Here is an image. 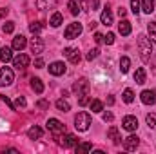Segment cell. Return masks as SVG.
<instances>
[{
	"label": "cell",
	"mask_w": 156,
	"mask_h": 154,
	"mask_svg": "<svg viewBox=\"0 0 156 154\" xmlns=\"http://www.w3.org/2000/svg\"><path fill=\"white\" fill-rule=\"evenodd\" d=\"M80 33H82V24H80V22H73V24H69V26L66 27L64 37L67 40H75V38H78Z\"/></svg>",
	"instance_id": "4"
},
{
	"label": "cell",
	"mask_w": 156,
	"mask_h": 154,
	"mask_svg": "<svg viewBox=\"0 0 156 154\" xmlns=\"http://www.w3.org/2000/svg\"><path fill=\"white\" fill-rule=\"evenodd\" d=\"M13 65H15L16 69H26V67L29 65V56L24 54V53H20L18 56L13 58Z\"/></svg>",
	"instance_id": "9"
},
{
	"label": "cell",
	"mask_w": 156,
	"mask_h": 154,
	"mask_svg": "<svg viewBox=\"0 0 156 154\" xmlns=\"http://www.w3.org/2000/svg\"><path fill=\"white\" fill-rule=\"evenodd\" d=\"M131 7H133V13H134V15L140 13V4H138V0H131Z\"/></svg>",
	"instance_id": "39"
},
{
	"label": "cell",
	"mask_w": 156,
	"mask_h": 154,
	"mask_svg": "<svg viewBox=\"0 0 156 154\" xmlns=\"http://www.w3.org/2000/svg\"><path fill=\"white\" fill-rule=\"evenodd\" d=\"M47 131H49L55 138H58V136H62V134L66 132V125H64L62 121H58L56 118H49V120H47Z\"/></svg>",
	"instance_id": "2"
},
{
	"label": "cell",
	"mask_w": 156,
	"mask_h": 154,
	"mask_svg": "<svg viewBox=\"0 0 156 154\" xmlns=\"http://www.w3.org/2000/svg\"><path fill=\"white\" fill-rule=\"evenodd\" d=\"M138 51H140V58L147 64L151 60V54H153V45H151V40L145 35H138Z\"/></svg>",
	"instance_id": "1"
},
{
	"label": "cell",
	"mask_w": 156,
	"mask_h": 154,
	"mask_svg": "<svg viewBox=\"0 0 156 154\" xmlns=\"http://www.w3.org/2000/svg\"><path fill=\"white\" fill-rule=\"evenodd\" d=\"M31 89L37 93V94H42L44 93V83L40 78H31Z\"/></svg>",
	"instance_id": "22"
},
{
	"label": "cell",
	"mask_w": 156,
	"mask_h": 154,
	"mask_svg": "<svg viewBox=\"0 0 156 154\" xmlns=\"http://www.w3.org/2000/svg\"><path fill=\"white\" fill-rule=\"evenodd\" d=\"M13 105H15V109H20V107H26V105H27V102H26V98H24V96H18V98L15 100V103H13Z\"/></svg>",
	"instance_id": "35"
},
{
	"label": "cell",
	"mask_w": 156,
	"mask_h": 154,
	"mask_svg": "<svg viewBox=\"0 0 156 154\" xmlns=\"http://www.w3.org/2000/svg\"><path fill=\"white\" fill-rule=\"evenodd\" d=\"M129 67H131V60L127 56H122V60H120V71L125 75V73H129Z\"/></svg>",
	"instance_id": "26"
},
{
	"label": "cell",
	"mask_w": 156,
	"mask_h": 154,
	"mask_svg": "<svg viewBox=\"0 0 156 154\" xmlns=\"http://www.w3.org/2000/svg\"><path fill=\"white\" fill-rule=\"evenodd\" d=\"M13 80H15V75H13L11 67H2V69H0V85H2V87H4V85H11Z\"/></svg>",
	"instance_id": "6"
},
{
	"label": "cell",
	"mask_w": 156,
	"mask_h": 154,
	"mask_svg": "<svg viewBox=\"0 0 156 154\" xmlns=\"http://www.w3.org/2000/svg\"><path fill=\"white\" fill-rule=\"evenodd\" d=\"M0 60H2L4 64H7V62H11V60H13L11 47H2V49H0Z\"/></svg>",
	"instance_id": "21"
},
{
	"label": "cell",
	"mask_w": 156,
	"mask_h": 154,
	"mask_svg": "<svg viewBox=\"0 0 156 154\" xmlns=\"http://www.w3.org/2000/svg\"><path fill=\"white\" fill-rule=\"evenodd\" d=\"M94 42H96V44H102V42H104V35H100V33H94Z\"/></svg>",
	"instance_id": "45"
},
{
	"label": "cell",
	"mask_w": 156,
	"mask_h": 154,
	"mask_svg": "<svg viewBox=\"0 0 156 154\" xmlns=\"http://www.w3.org/2000/svg\"><path fill=\"white\" fill-rule=\"evenodd\" d=\"M13 29H15V22H5L2 26V31L4 33H13Z\"/></svg>",
	"instance_id": "36"
},
{
	"label": "cell",
	"mask_w": 156,
	"mask_h": 154,
	"mask_svg": "<svg viewBox=\"0 0 156 154\" xmlns=\"http://www.w3.org/2000/svg\"><path fill=\"white\" fill-rule=\"evenodd\" d=\"M102 118H104V121H113V120H115V116L111 114V113H104Z\"/></svg>",
	"instance_id": "44"
},
{
	"label": "cell",
	"mask_w": 156,
	"mask_h": 154,
	"mask_svg": "<svg viewBox=\"0 0 156 154\" xmlns=\"http://www.w3.org/2000/svg\"><path fill=\"white\" fill-rule=\"evenodd\" d=\"M138 143H140V140H138V136H127L125 140H123V149L125 151H136V147H138Z\"/></svg>",
	"instance_id": "11"
},
{
	"label": "cell",
	"mask_w": 156,
	"mask_h": 154,
	"mask_svg": "<svg viewBox=\"0 0 156 154\" xmlns=\"http://www.w3.org/2000/svg\"><path fill=\"white\" fill-rule=\"evenodd\" d=\"M140 98H142V103L153 105V103L156 102V91H153V89H145V91L140 94Z\"/></svg>",
	"instance_id": "10"
},
{
	"label": "cell",
	"mask_w": 156,
	"mask_h": 154,
	"mask_svg": "<svg viewBox=\"0 0 156 154\" xmlns=\"http://www.w3.org/2000/svg\"><path fill=\"white\" fill-rule=\"evenodd\" d=\"M145 78H147L145 69H144V67H138L136 73H134V82H136L138 85H144V83H145Z\"/></svg>",
	"instance_id": "19"
},
{
	"label": "cell",
	"mask_w": 156,
	"mask_h": 154,
	"mask_svg": "<svg viewBox=\"0 0 156 154\" xmlns=\"http://www.w3.org/2000/svg\"><path fill=\"white\" fill-rule=\"evenodd\" d=\"M145 121H147V125H149V127L156 129V113H153V114H147V116H145Z\"/></svg>",
	"instance_id": "34"
},
{
	"label": "cell",
	"mask_w": 156,
	"mask_h": 154,
	"mask_svg": "<svg viewBox=\"0 0 156 154\" xmlns=\"http://www.w3.org/2000/svg\"><path fill=\"white\" fill-rule=\"evenodd\" d=\"M89 80L87 78H80L76 83L73 85V91H75V94L76 96H83V94H89Z\"/></svg>",
	"instance_id": "5"
},
{
	"label": "cell",
	"mask_w": 156,
	"mask_h": 154,
	"mask_svg": "<svg viewBox=\"0 0 156 154\" xmlns=\"http://www.w3.org/2000/svg\"><path fill=\"white\" fill-rule=\"evenodd\" d=\"M67 5H69V11H71V15H75V16H76L78 13H80V5H78L75 0H69V2H67Z\"/></svg>",
	"instance_id": "33"
},
{
	"label": "cell",
	"mask_w": 156,
	"mask_h": 154,
	"mask_svg": "<svg viewBox=\"0 0 156 154\" xmlns=\"http://www.w3.org/2000/svg\"><path fill=\"white\" fill-rule=\"evenodd\" d=\"M100 20H102V24H104V26H107V27H109V26H113V13H111L109 5H105V7H104Z\"/></svg>",
	"instance_id": "14"
},
{
	"label": "cell",
	"mask_w": 156,
	"mask_h": 154,
	"mask_svg": "<svg viewBox=\"0 0 156 154\" xmlns=\"http://www.w3.org/2000/svg\"><path fill=\"white\" fill-rule=\"evenodd\" d=\"M98 53H100V51H98V49H91V51H89V53H87V54H85V58H87V60H89V62H91V60H94V58H96V56H98Z\"/></svg>",
	"instance_id": "37"
},
{
	"label": "cell",
	"mask_w": 156,
	"mask_h": 154,
	"mask_svg": "<svg viewBox=\"0 0 156 154\" xmlns=\"http://www.w3.org/2000/svg\"><path fill=\"white\" fill-rule=\"evenodd\" d=\"M102 109H104V103H102L100 100H93V102H91V111H93V113H100Z\"/></svg>",
	"instance_id": "32"
},
{
	"label": "cell",
	"mask_w": 156,
	"mask_h": 154,
	"mask_svg": "<svg viewBox=\"0 0 156 154\" xmlns=\"http://www.w3.org/2000/svg\"><path fill=\"white\" fill-rule=\"evenodd\" d=\"M64 54H66V58L71 62V64H80V60H82V56H80V51L75 49V47H66L64 49Z\"/></svg>",
	"instance_id": "7"
},
{
	"label": "cell",
	"mask_w": 156,
	"mask_h": 154,
	"mask_svg": "<svg viewBox=\"0 0 156 154\" xmlns=\"http://www.w3.org/2000/svg\"><path fill=\"white\" fill-rule=\"evenodd\" d=\"M0 98H2V102H4L5 105H9V107H11V111H15V105L11 103V100H9L7 96H4V94H0Z\"/></svg>",
	"instance_id": "41"
},
{
	"label": "cell",
	"mask_w": 156,
	"mask_h": 154,
	"mask_svg": "<svg viewBox=\"0 0 156 154\" xmlns=\"http://www.w3.org/2000/svg\"><path fill=\"white\" fill-rule=\"evenodd\" d=\"M44 27H45V26H44V22H33V24H29V31H31L33 35L40 33Z\"/></svg>",
	"instance_id": "28"
},
{
	"label": "cell",
	"mask_w": 156,
	"mask_h": 154,
	"mask_svg": "<svg viewBox=\"0 0 156 154\" xmlns=\"http://www.w3.org/2000/svg\"><path fill=\"white\" fill-rule=\"evenodd\" d=\"M131 22L129 20H122L120 24H118V31H120V35H123V37H127V35H131Z\"/></svg>",
	"instance_id": "18"
},
{
	"label": "cell",
	"mask_w": 156,
	"mask_h": 154,
	"mask_svg": "<svg viewBox=\"0 0 156 154\" xmlns=\"http://www.w3.org/2000/svg\"><path fill=\"white\" fill-rule=\"evenodd\" d=\"M7 13H9V9H7V7H0V18H4Z\"/></svg>",
	"instance_id": "47"
},
{
	"label": "cell",
	"mask_w": 156,
	"mask_h": 154,
	"mask_svg": "<svg viewBox=\"0 0 156 154\" xmlns=\"http://www.w3.org/2000/svg\"><path fill=\"white\" fill-rule=\"evenodd\" d=\"M107 103H109V105H113V103H115V98H113V96H109V98H107Z\"/></svg>",
	"instance_id": "49"
},
{
	"label": "cell",
	"mask_w": 156,
	"mask_h": 154,
	"mask_svg": "<svg viewBox=\"0 0 156 154\" xmlns=\"http://www.w3.org/2000/svg\"><path fill=\"white\" fill-rule=\"evenodd\" d=\"M122 127H123L125 131L133 132V131H136V129H138V120H136L134 116H125V118L122 120Z\"/></svg>",
	"instance_id": "8"
},
{
	"label": "cell",
	"mask_w": 156,
	"mask_h": 154,
	"mask_svg": "<svg viewBox=\"0 0 156 154\" xmlns=\"http://www.w3.org/2000/svg\"><path fill=\"white\" fill-rule=\"evenodd\" d=\"M56 109H58V111H62V113H67V111L71 109V105H69V102H67V100L60 98V100H56Z\"/></svg>",
	"instance_id": "25"
},
{
	"label": "cell",
	"mask_w": 156,
	"mask_h": 154,
	"mask_svg": "<svg viewBox=\"0 0 156 154\" xmlns=\"http://www.w3.org/2000/svg\"><path fill=\"white\" fill-rule=\"evenodd\" d=\"M91 125V114L89 113H78L75 116V127H76L80 132H85Z\"/></svg>",
	"instance_id": "3"
},
{
	"label": "cell",
	"mask_w": 156,
	"mask_h": 154,
	"mask_svg": "<svg viewBox=\"0 0 156 154\" xmlns=\"http://www.w3.org/2000/svg\"><path fill=\"white\" fill-rule=\"evenodd\" d=\"M122 96H123V102H125V103H133V100H134V93H133L131 89H125Z\"/></svg>",
	"instance_id": "30"
},
{
	"label": "cell",
	"mask_w": 156,
	"mask_h": 154,
	"mask_svg": "<svg viewBox=\"0 0 156 154\" xmlns=\"http://www.w3.org/2000/svg\"><path fill=\"white\" fill-rule=\"evenodd\" d=\"M89 103V94H83V96H80V100H78V105H87Z\"/></svg>",
	"instance_id": "40"
},
{
	"label": "cell",
	"mask_w": 156,
	"mask_h": 154,
	"mask_svg": "<svg viewBox=\"0 0 156 154\" xmlns=\"http://www.w3.org/2000/svg\"><path fill=\"white\" fill-rule=\"evenodd\" d=\"M142 11L151 15L154 11V0H142Z\"/></svg>",
	"instance_id": "23"
},
{
	"label": "cell",
	"mask_w": 156,
	"mask_h": 154,
	"mask_svg": "<svg viewBox=\"0 0 156 154\" xmlns=\"http://www.w3.org/2000/svg\"><path fill=\"white\" fill-rule=\"evenodd\" d=\"M107 136L113 140V143H115V145H118V143L122 142V138H120V132H118V127H115V125H113V127H109V131H107Z\"/></svg>",
	"instance_id": "20"
},
{
	"label": "cell",
	"mask_w": 156,
	"mask_h": 154,
	"mask_svg": "<svg viewBox=\"0 0 156 154\" xmlns=\"http://www.w3.org/2000/svg\"><path fill=\"white\" fill-rule=\"evenodd\" d=\"M37 105H38L40 109H49V102H45V100H40Z\"/></svg>",
	"instance_id": "43"
},
{
	"label": "cell",
	"mask_w": 156,
	"mask_h": 154,
	"mask_svg": "<svg viewBox=\"0 0 156 154\" xmlns=\"http://www.w3.org/2000/svg\"><path fill=\"white\" fill-rule=\"evenodd\" d=\"M27 136H29V140H40V138L44 136V131L40 129L38 125H33V127L27 131Z\"/></svg>",
	"instance_id": "17"
},
{
	"label": "cell",
	"mask_w": 156,
	"mask_h": 154,
	"mask_svg": "<svg viewBox=\"0 0 156 154\" xmlns=\"http://www.w3.org/2000/svg\"><path fill=\"white\" fill-rule=\"evenodd\" d=\"M93 151V145L89 142H83V143H78L76 145V154H82V152H89Z\"/></svg>",
	"instance_id": "27"
},
{
	"label": "cell",
	"mask_w": 156,
	"mask_h": 154,
	"mask_svg": "<svg viewBox=\"0 0 156 154\" xmlns=\"http://www.w3.org/2000/svg\"><path fill=\"white\" fill-rule=\"evenodd\" d=\"M49 73L55 75V76L64 75V73H66V65H64V62H53V64L49 65Z\"/></svg>",
	"instance_id": "13"
},
{
	"label": "cell",
	"mask_w": 156,
	"mask_h": 154,
	"mask_svg": "<svg viewBox=\"0 0 156 154\" xmlns=\"http://www.w3.org/2000/svg\"><path fill=\"white\" fill-rule=\"evenodd\" d=\"M35 67H37V69L44 67V60H42V58H37V60H35Z\"/></svg>",
	"instance_id": "46"
},
{
	"label": "cell",
	"mask_w": 156,
	"mask_h": 154,
	"mask_svg": "<svg viewBox=\"0 0 156 154\" xmlns=\"http://www.w3.org/2000/svg\"><path fill=\"white\" fill-rule=\"evenodd\" d=\"M29 47H31V53H35V54H40V53L44 51L45 44H44V40H42V38H38V37H35V38L31 40Z\"/></svg>",
	"instance_id": "12"
},
{
	"label": "cell",
	"mask_w": 156,
	"mask_h": 154,
	"mask_svg": "<svg viewBox=\"0 0 156 154\" xmlns=\"http://www.w3.org/2000/svg\"><path fill=\"white\" fill-rule=\"evenodd\" d=\"M104 42H105L107 45H111V44H115V33H107V35L104 37Z\"/></svg>",
	"instance_id": "38"
},
{
	"label": "cell",
	"mask_w": 156,
	"mask_h": 154,
	"mask_svg": "<svg viewBox=\"0 0 156 154\" xmlns=\"http://www.w3.org/2000/svg\"><path fill=\"white\" fill-rule=\"evenodd\" d=\"M55 7V0H37V9H49Z\"/></svg>",
	"instance_id": "24"
},
{
	"label": "cell",
	"mask_w": 156,
	"mask_h": 154,
	"mask_svg": "<svg viewBox=\"0 0 156 154\" xmlns=\"http://www.w3.org/2000/svg\"><path fill=\"white\" fill-rule=\"evenodd\" d=\"M26 45H27V40H26V37L16 35V37L13 38V49H15V51H22Z\"/></svg>",
	"instance_id": "15"
},
{
	"label": "cell",
	"mask_w": 156,
	"mask_h": 154,
	"mask_svg": "<svg viewBox=\"0 0 156 154\" xmlns=\"http://www.w3.org/2000/svg\"><path fill=\"white\" fill-rule=\"evenodd\" d=\"M78 143L76 136L75 134H66L64 138H62V145H64V149H71V147H75Z\"/></svg>",
	"instance_id": "16"
},
{
	"label": "cell",
	"mask_w": 156,
	"mask_h": 154,
	"mask_svg": "<svg viewBox=\"0 0 156 154\" xmlns=\"http://www.w3.org/2000/svg\"><path fill=\"white\" fill-rule=\"evenodd\" d=\"M78 5H80V9H83V11H87V9H89L87 0H78Z\"/></svg>",
	"instance_id": "42"
},
{
	"label": "cell",
	"mask_w": 156,
	"mask_h": 154,
	"mask_svg": "<svg viewBox=\"0 0 156 154\" xmlns=\"http://www.w3.org/2000/svg\"><path fill=\"white\" fill-rule=\"evenodd\" d=\"M118 15H120V18H123V16L127 15V11H125L123 7H118Z\"/></svg>",
	"instance_id": "48"
},
{
	"label": "cell",
	"mask_w": 156,
	"mask_h": 154,
	"mask_svg": "<svg viewBox=\"0 0 156 154\" xmlns=\"http://www.w3.org/2000/svg\"><path fill=\"white\" fill-rule=\"evenodd\" d=\"M49 24H51L53 27H58V26L62 24V15H60V13H53V16H51V20H49Z\"/></svg>",
	"instance_id": "29"
},
{
	"label": "cell",
	"mask_w": 156,
	"mask_h": 154,
	"mask_svg": "<svg viewBox=\"0 0 156 154\" xmlns=\"http://www.w3.org/2000/svg\"><path fill=\"white\" fill-rule=\"evenodd\" d=\"M147 31H149V37H151V42L156 44V22H151L147 26Z\"/></svg>",
	"instance_id": "31"
}]
</instances>
